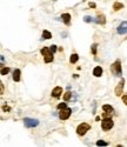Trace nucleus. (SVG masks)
<instances>
[{"instance_id":"nucleus-28","label":"nucleus","mask_w":127,"mask_h":147,"mask_svg":"<svg viewBox=\"0 0 127 147\" xmlns=\"http://www.w3.org/2000/svg\"><path fill=\"white\" fill-rule=\"evenodd\" d=\"M0 87H1V94L4 93V85L3 84H0Z\"/></svg>"},{"instance_id":"nucleus-13","label":"nucleus","mask_w":127,"mask_h":147,"mask_svg":"<svg viewBox=\"0 0 127 147\" xmlns=\"http://www.w3.org/2000/svg\"><path fill=\"white\" fill-rule=\"evenodd\" d=\"M102 72H104V71H102V67L101 66H97L93 69V75L94 77H97V78H99V77H101L102 75Z\"/></svg>"},{"instance_id":"nucleus-5","label":"nucleus","mask_w":127,"mask_h":147,"mask_svg":"<svg viewBox=\"0 0 127 147\" xmlns=\"http://www.w3.org/2000/svg\"><path fill=\"white\" fill-rule=\"evenodd\" d=\"M24 125H25L27 128L37 127V126L39 125V120L32 119V118H25V119H24Z\"/></svg>"},{"instance_id":"nucleus-25","label":"nucleus","mask_w":127,"mask_h":147,"mask_svg":"<svg viewBox=\"0 0 127 147\" xmlns=\"http://www.w3.org/2000/svg\"><path fill=\"white\" fill-rule=\"evenodd\" d=\"M122 101H124V104L127 106V95H124V97H122Z\"/></svg>"},{"instance_id":"nucleus-14","label":"nucleus","mask_w":127,"mask_h":147,"mask_svg":"<svg viewBox=\"0 0 127 147\" xmlns=\"http://www.w3.org/2000/svg\"><path fill=\"white\" fill-rule=\"evenodd\" d=\"M102 109H104L105 112H107V113H111V114H113V113H114V108L112 107L111 105H107V104L102 106Z\"/></svg>"},{"instance_id":"nucleus-19","label":"nucleus","mask_w":127,"mask_h":147,"mask_svg":"<svg viewBox=\"0 0 127 147\" xmlns=\"http://www.w3.org/2000/svg\"><path fill=\"white\" fill-rule=\"evenodd\" d=\"M94 18L93 17H89V15H86L85 18H84V21L85 22H92V21H94Z\"/></svg>"},{"instance_id":"nucleus-17","label":"nucleus","mask_w":127,"mask_h":147,"mask_svg":"<svg viewBox=\"0 0 127 147\" xmlns=\"http://www.w3.org/2000/svg\"><path fill=\"white\" fill-rule=\"evenodd\" d=\"M122 8H124V4H121V3H115L113 5L114 11H119V10H122Z\"/></svg>"},{"instance_id":"nucleus-11","label":"nucleus","mask_w":127,"mask_h":147,"mask_svg":"<svg viewBox=\"0 0 127 147\" xmlns=\"http://www.w3.org/2000/svg\"><path fill=\"white\" fill-rule=\"evenodd\" d=\"M61 18H62V21L65 22V25L66 26L71 25V14L69 13H62Z\"/></svg>"},{"instance_id":"nucleus-1","label":"nucleus","mask_w":127,"mask_h":147,"mask_svg":"<svg viewBox=\"0 0 127 147\" xmlns=\"http://www.w3.org/2000/svg\"><path fill=\"white\" fill-rule=\"evenodd\" d=\"M111 72L114 77H121V61L120 60H115L113 64L111 65Z\"/></svg>"},{"instance_id":"nucleus-4","label":"nucleus","mask_w":127,"mask_h":147,"mask_svg":"<svg viewBox=\"0 0 127 147\" xmlns=\"http://www.w3.org/2000/svg\"><path fill=\"white\" fill-rule=\"evenodd\" d=\"M89 128H91V126L87 122H81L80 125L77 127V134L78 135H85L89 131Z\"/></svg>"},{"instance_id":"nucleus-27","label":"nucleus","mask_w":127,"mask_h":147,"mask_svg":"<svg viewBox=\"0 0 127 147\" xmlns=\"http://www.w3.org/2000/svg\"><path fill=\"white\" fill-rule=\"evenodd\" d=\"M95 3H89V7H92V8H95Z\"/></svg>"},{"instance_id":"nucleus-7","label":"nucleus","mask_w":127,"mask_h":147,"mask_svg":"<svg viewBox=\"0 0 127 147\" xmlns=\"http://www.w3.org/2000/svg\"><path fill=\"white\" fill-rule=\"evenodd\" d=\"M124 85H125V79H121V80L119 81V84L116 85L115 89H114V93H115L116 97H120L122 94V92H124Z\"/></svg>"},{"instance_id":"nucleus-9","label":"nucleus","mask_w":127,"mask_h":147,"mask_svg":"<svg viewBox=\"0 0 127 147\" xmlns=\"http://www.w3.org/2000/svg\"><path fill=\"white\" fill-rule=\"evenodd\" d=\"M118 33L119 34H126L127 33V21H122L118 27Z\"/></svg>"},{"instance_id":"nucleus-12","label":"nucleus","mask_w":127,"mask_h":147,"mask_svg":"<svg viewBox=\"0 0 127 147\" xmlns=\"http://www.w3.org/2000/svg\"><path fill=\"white\" fill-rule=\"evenodd\" d=\"M20 74H21V72H20L19 68H15L13 71V80L15 82H19L20 81Z\"/></svg>"},{"instance_id":"nucleus-16","label":"nucleus","mask_w":127,"mask_h":147,"mask_svg":"<svg viewBox=\"0 0 127 147\" xmlns=\"http://www.w3.org/2000/svg\"><path fill=\"white\" fill-rule=\"evenodd\" d=\"M78 60H79V56L78 54H72L71 58H69V62L71 64H75V62H78Z\"/></svg>"},{"instance_id":"nucleus-21","label":"nucleus","mask_w":127,"mask_h":147,"mask_svg":"<svg viewBox=\"0 0 127 147\" xmlns=\"http://www.w3.org/2000/svg\"><path fill=\"white\" fill-rule=\"evenodd\" d=\"M97 47H98V44H93V45H92V54H93V56L97 54Z\"/></svg>"},{"instance_id":"nucleus-18","label":"nucleus","mask_w":127,"mask_h":147,"mask_svg":"<svg viewBox=\"0 0 127 147\" xmlns=\"http://www.w3.org/2000/svg\"><path fill=\"white\" fill-rule=\"evenodd\" d=\"M71 98H72V93H71V92H66V93L63 94V100H66V101H68Z\"/></svg>"},{"instance_id":"nucleus-24","label":"nucleus","mask_w":127,"mask_h":147,"mask_svg":"<svg viewBox=\"0 0 127 147\" xmlns=\"http://www.w3.org/2000/svg\"><path fill=\"white\" fill-rule=\"evenodd\" d=\"M50 50L52 51L53 53H55V52H57V50H58V47H57L55 45H52V46H51V47H50Z\"/></svg>"},{"instance_id":"nucleus-15","label":"nucleus","mask_w":127,"mask_h":147,"mask_svg":"<svg viewBox=\"0 0 127 147\" xmlns=\"http://www.w3.org/2000/svg\"><path fill=\"white\" fill-rule=\"evenodd\" d=\"M42 38H44V39H51V38H52V33H51L50 31L45 30L44 32H42Z\"/></svg>"},{"instance_id":"nucleus-6","label":"nucleus","mask_w":127,"mask_h":147,"mask_svg":"<svg viewBox=\"0 0 127 147\" xmlns=\"http://www.w3.org/2000/svg\"><path fill=\"white\" fill-rule=\"evenodd\" d=\"M71 113H72V109L69 107H65V108H62V109H60L59 117H60L61 120H67L69 118V115H71Z\"/></svg>"},{"instance_id":"nucleus-26","label":"nucleus","mask_w":127,"mask_h":147,"mask_svg":"<svg viewBox=\"0 0 127 147\" xmlns=\"http://www.w3.org/2000/svg\"><path fill=\"white\" fill-rule=\"evenodd\" d=\"M3 109H4V111H6V112H8L10 109H11V108H10L8 106H4V107H3Z\"/></svg>"},{"instance_id":"nucleus-20","label":"nucleus","mask_w":127,"mask_h":147,"mask_svg":"<svg viewBox=\"0 0 127 147\" xmlns=\"http://www.w3.org/2000/svg\"><path fill=\"white\" fill-rule=\"evenodd\" d=\"M10 73V68L8 67H4L3 69H1V75H6Z\"/></svg>"},{"instance_id":"nucleus-3","label":"nucleus","mask_w":127,"mask_h":147,"mask_svg":"<svg viewBox=\"0 0 127 147\" xmlns=\"http://www.w3.org/2000/svg\"><path fill=\"white\" fill-rule=\"evenodd\" d=\"M114 126V122L113 120L111 119V118H104L101 121V128L102 131H105V132H107V131L112 130Z\"/></svg>"},{"instance_id":"nucleus-22","label":"nucleus","mask_w":127,"mask_h":147,"mask_svg":"<svg viewBox=\"0 0 127 147\" xmlns=\"http://www.w3.org/2000/svg\"><path fill=\"white\" fill-rule=\"evenodd\" d=\"M107 142L104 141V140H98L97 141V146H107Z\"/></svg>"},{"instance_id":"nucleus-2","label":"nucleus","mask_w":127,"mask_h":147,"mask_svg":"<svg viewBox=\"0 0 127 147\" xmlns=\"http://www.w3.org/2000/svg\"><path fill=\"white\" fill-rule=\"evenodd\" d=\"M40 52H41V54L45 57V62H46V64H50V62H52V61L54 60V57H53V54H54V53H53L48 47L41 48V51H40Z\"/></svg>"},{"instance_id":"nucleus-10","label":"nucleus","mask_w":127,"mask_h":147,"mask_svg":"<svg viewBox=\"0 0 127 147\" xmlns=\"http://www.w3.org/2000/svg\"><path fill=\"white\" fill-rule=\"evenodd\" d=\"M95 21H97V24L105 25L106 24V18H105V15H104V13H98L97 18H95Z\"/></svg>"},{"instance_id":"nucleus-23","label":"nucleus","mask_w":127,"mask_h":147,"mask_svg":"<svg viewBox=\"0 0 127 147\" xmlns=\"http://www.w3.org/2000/svg\"><path fill=\"white\" fill-rule=\"evenodd\" d=\"M65 107H67V105L65 103L59 104V105H58V109H59V111H60V109H62V108H65Z\"/></svg>"},{"instance_id":"nucleus-8","label":"nucleus","mask_w":127,"mask_h":147,"mask_svg":"<svg viewBox=\"0 0 127 147\" xmlns=\"http://www.w3.org/2000/svg\"><path fill=\"white\" fill-rule=\"evenodd\" d=\"M61 93H62V88H61L60 86H57L53 88L52 93H51V95H52L53 98H55V99H59L61 95Z\"/></svg>"}]
</instances>
